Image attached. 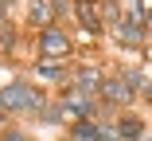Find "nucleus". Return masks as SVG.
<instances>
[{"label":"nucleus","instance_id":"nucleus-1","mask_svg":"<svg viewBox=\"0 0 152 141\" xmlns=\"http://www.w3.org/2000/svg\"><path fill=\"white\" fill-rule=\"evenodd\" d=\"M39 55H47V59H58L63 63L70 55V35L58 32V27H43L39 32Z\"/></svg>","mask_w":152,"mask_h":141},{"label":"nucleus","instance_id":"nucleus-2","mask_svg":"<svg viewBox=\"0 0 152 141\" xmlns=\"http://www.w3.org/2000/svg\"><path fill=\"white\" fill-rule=\"evenodd\" d=\"M113 35L125 43V47H129V43L137 47V43L144 39V24H140V20H117V24H113Z\"/></svg>","mask_w":152,"mask_h":141},{"label":"nucleus","instance_id":"nucleus-3","mask_svg":"<svg viewBox=\"0 0 152 141\" xmlns=\"http://www.w3.org/2000/svg\"><path fill=\"white\" fill-rule=\"evenodd\" d=\"M102 94H105L109 102H133V94H137V90H129L121 78H109V82L102 78Z\"/></svg>","mask_w":152,"mask_h":141},{"label":"nucleus","instance_id":"nucleus-4","mask_svg":"<svg viewBox=\"0 0 152 141\" xmlns=\"http://www.w3.org/2000/svg\"><path fill=\"white\" fill-rule=\"evenodd\" d=\"M23 94H27L23 82H12V86L0 90V106H4V110H23Z\"/></svg>","mask_w":152,"mask_h":141},{"label":"nucleus","instance_id":"nucleus-5","mask_svg":"<svg viewBox=\"0 0 152 141\" xmlns=\"http://www.w3.org/2000/svg\"><path fill=\"white\" fill-rule=\"evenodd\" d=\"M31 24L55 27V8H51V0H31Z\"/></svg>","mask_w":152,"mask_h":141},{"label":"nucleus","instance_id":"nucleus-6","mask_svg":"<svg viewBox=\"0 0 152 141\" xmlns=\"http://www.w3.org/2000/svg\"><path fill=\"white\" fill-rule=\"evenodd\" d=\"M74 86H78L82 94H94V90H102V71H94V67H86V71H78V78H74Z\"/></svg>","mask_w":152,"mask_h":141},{"label":"nucleus","instance_id":"nucleus-7","mask_svg":"<svg viewBox=\"0 0 152 141\" xmlns=\"http://www.w3.org/2000/svg\"><path fill=\"white\" fill-rule=\"evenodd\" d=\"M78 20H82V27H86V32H98V27H102V20H98L94 4H78Z\"/></svg>","mask_w":152,"mask_h":141},{"label":"nucleus","instance_id":"nucleus-8","mask_svg":"<svg viewBox=\"0 0 152 141\" xmlns=\"http://www.w3.org/2000/svg\"><path fill=\"white\" fill-rule=\"evenodd\" d=\"M35 75L55 78V75H63V63H58V59H39V63H35Z\"/></svg>","mask_w":152,"mask_h":141},{"label":"nucleus","instance_id":"nucleus-9","mask_svg":"<svg viewBox=\"0 0 152 141\" xmlns=\"http://www.w3.org/2000/svg\"><path fill=\"white\" fill-rule=\"evenodd\" d=\"M98 20H109V24H117V20H121V8L113 4V0H102V12H98Z\"/></svg>","mask_w":152,"mask_h":141},{"label":"nucleus","instance_id":"nucleus-10","mask_svg":"<svg viewBox=\"0 0 152 141\" xmlns=\"http://www.w3.org/2000/svg\"><path fill=\"white\" fill-rule=\"evenodd\" d=\"M117 133H125V137H140V122H137V118H125V122L117 125Z\"/></svg>","mask_w":152,"mask_h":141},{"label":"nucleus","instance_id":"nucleus-11","mask_svg":"<svg viewBox=\"0 0 152 141\" xmlns=\"http://www.w3.org/2000/svg\"><path fill=\"white\" fill-rule=\"evenodd\" d=\"M0 141H27V137H23V133H4Z\"/></svg>","mask_w":152,"mask_h":141},{"label":"nucleus","instance_id":"nucleus-12","mask_svg":"<svg viewBox=\"0 0 152 141\" xmlns=\"http://www.w3.org/2000/svg\"><path fill=\"white\" fill-rule=\"evenodd\" d=\"M144 86H148V98H152V82H144Z\"/></svg>","mask_w":152,"mask_h":141},{"label":"nucleus","instance_id":"nucleus-13","mask_svg":"<svg viewBox=\"0 0 152 141\" xmlns=\"http://www.w3.org/2000/svg\"><path fill=\"white\" fill-rule=\"evenodd\" d=\"M78 4H94V0H78Z\"/></svg>","mask_w":152,"mask_h":141},{"label":"nucleus","instance_id":"nucleus-14","mask_svg":"<svg viewBox=\"0 0 152 141\" xmlns=\"http://www.w3.org/2000/svg\"><path fill=\"white\" fill-rule=\"evenodd\" d=\"M0 114H4V106H0Z\"/></svg>","mask_w":152,"mask_h":141}]
</instances>
